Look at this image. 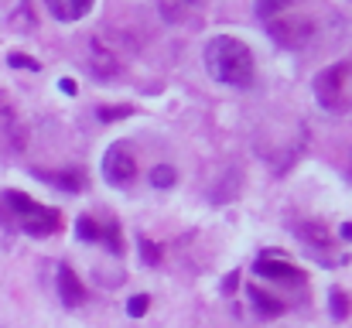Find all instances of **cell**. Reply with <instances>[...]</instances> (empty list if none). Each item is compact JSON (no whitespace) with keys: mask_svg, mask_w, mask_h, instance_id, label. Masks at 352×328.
<instances>
[{"mask_svg":"<svg viewBox=\"0 0 352 328\" xmlns=\"http://www.w3.org/2000/svg\"><path fill=\"white\" fill-rule=\"evenodd\" d=\"M206 72L212 83L230 89H250L256 79V62L246 41L233 34H216L206 45Z\"/></svg>","mask_w":352,"mask_h":328,"instance_id":"cell-1","label":"cell"},{"mask_svg":"<svg viewBox=\"0 0 352 328\" xmlns=\"http://www.w3.org/2000/svg\"><path fill=\"white\" fill-rule=\"evenodd\" d=\"M0 216L7 219L14 229H21V232H28L34 239H45V236L58 232V226H62V212L58 209L41 206V202H34V199H28L24 192H14V188L3 192Z\"/></svg>","mask_w":352,"mask_h":328,"instance_id":"cell-2","label":"cell"},{"mask_svg":"<svg viewBox=\"0 0 352 328\" xmlns=\"http://www.w3.org/2000/svg\"><path fill=\"white\" fill-rule=\"evenodd\" d=\"M315 100L329 113H352V58L336 62L315 76Z\"/></svg>","mask_w":352,"mask_h":328,"instance_id":"cell-3","label":"cell"},{"mask_svg":"<svg viewBox=\"0 0 352 328\" xmlns=\"http://www.w3.org/2000/svg\"><path fill=\"white\" fill-rule=\"evenodd\" d=\"M263 24H267V34L280 48H291V52L305 48L315 38V21L311 17H301V14H280V17H270Z\"/></svg>","mask_w":352,"mask_h":328,"instance_id":"cell-4","label":"cell"},{"mask_svg":"<svg viewBox=\"0 0 352 328\" xmlns=\"http://www.w3.org/2000/svg\"><path fill=\"white\" fill-rule=\"evenodd\" d=\"M103 178L113 188H130L137 182V157H133V151L123 140L107 147V154H103Z\"/></svg>","mask_w":352,"mask_h":328,"instance_id":"cell-5","label":"cell"},{"mask_svg":"<svg viewBox=\"0 0 352 328\" xmlns=\"http://www.w3.org/2000/svg\"><path fill=\"white\" fill-rule=\"evenodd\" d=\"M76 236L86 243H103L110 253H123V239H120V226L113 219H93V216H79L76 222Z\"/></svg>","mask_w":352,"mask_h":328,"instance_id":"cell-6","label":"cell"},{"mask_svg":"<svg viewBox=\"0 0 352 328\" xmlns=\"http://www.w3.org/2000/svg\"><path fill=\"white\" fill-rule=\"evenodd\" d=\"M256 274H260L263 281H284V284H301V281H305V274H301L291 260H280L277 253L260 256V260H256Z\"/></svg>","mask_w":352,"mask_h":328,"instance_id":"cell-7","label":"cell"},{"mask_svg":"<svg viewBox=\"0 0 352 328\" xmlns=\"http://www.w3.org/2000/svg\"><path fill=\"white\" fill-rule=\"evenodd\" d=\"M298 236L305 239V246L322 260V263H336L332 256H329V250H332V236H329V229H325V222H318V219H311V222H301L298 226Z\"/></svg>","mask_w":352,"mask_h":328,"instance_id":"cell-8","label":"cell"},{"mask_svg":"<svg viewBox=\"0 0 352 328\" xmlns=\"http://www.w3.org/2000/svg\"><path fill=\"white\" fill-rule=\"evenodd\" d=\"M58 298L65 308H82L86 305V287L72 267H58Z\"/></svg>","mask_w":352,"mask_h":328,"instance_id":"cell-9","label":"cell"},{"mask_svg":"<svg viewBox=\"0 0 352 328\" xmlns=\"http://www.w3.org/2000/svg\"><path fill=\"white\" fill-rule=\"evenodd\" d=\"M93 3H96V0H45L48 14H52L55 21H62V24L82 21V17L93 10Z\"/></svg>","mask_w":352,"mask_h":328,"instance_id":"cell-10","label":"cell"},{"mask_svg":"<svg viewBox=\"0 0 352 328\" xmlns=\"http://www.w3.org/2000/svg\"><path fill=\"white\" fill-rule=\"evenodd\" d=\"M34 178L52 182V185H58L62 192H72V195H76V192H82V185H86L79 171H62V175H55V171H38V168H34Z\"/></svg>","mask_w":352,"mask_h":328,"instance_id":"cell-11","label":"cell"},{"mask_svg":"<svg viewBox=\"0 0 352 328\" xmlns=\"http://www.w3.org/2000/svg\"><path fill=\"white\" fill-rule=\"evenodd\" d=\"M250 298H253L256 315H263V318H277V315H284V308H287L280 298H274V294H267V291H260V287H250Z\"/></svg>","mask_w":352,"mask_h":328,"instance_id":"cell-12","label":"cell"},{"mask_svg":"<svg viewBox=\"0 0 352 328\" xmlns=\"http://www.w3.org/2000/svg\"><path fill=\"white\" fill-rule=\"evenodd\" d=\"M298 0H256V17L260 21H270V17H280V14H291Z\"/></svg>","mask_w":352,"mask_h":328,"instance_id":"cell-13","label":"cell"},{"mask_svg":"<svg viewBox=\"0 0 352 328\" xmlns=\"http://www.w3.org/2000/svg\"><path fill=\"white\" fill-rule=\"evenodd\" d=\"M164 17L168 21H185V10L188 7H202V0H164Z\"/></svg>","mask_w":352,"mask_h":328,"instance_id":"cell-14","label":"cell"},{"mask_svg":"<svg viewBox=\"0 0 352 328\" xmlns=\"http://www.w3.org/2000/svg\"><path fill=\"white\" fill-rule=\"evenodd\" d=\"M332 318L336 322H342V318H349V311H352V305H349V294L346 291H339V287H332Z\"/></svg>","mask_w":352,"mask_h":328,"instance_id":"cell-15","label":"cell"},{"mask_svg":"<svg viewBox=\"0 0 352 328\" xmlns=\"http://www.w3.org/2000/svg\"><path fill=\"white\" fill-rule=\"evenodd\" d=\"M175 178H178V175H175L171 164H157V168L151 171V185H154V188H171Z\"/></svg>","mask_w":352,"mask_h":328,"instance_id":"cell-16","label":"cell"},{"mask_svg":"<svg viewBox=\"0 0 352 328\" xmlns=\"http://www.w3.org/2000/svg\"><path fill=\"white\" fill-rule=\"evenodd\" d=\"M147 308H151V298H147V294H133V298L126 301V315H130V318H144Z\"/></svg>","mask_w":352,"mask_h":328,"instance_id":"cell-17","label":"cell"},{"mask_svg":"<svg viewBox=\"0 0 352 328\" xmlns=\"http://www.w3.org/2000/svg\"><path fill=\"white\" fill-rule=\"evenodd\" d=\"M133 109L130 107H103V109H96V116L103 120V123H110V120H120V116H130Z\"/></svg>","mask_w":352,"mask_h":328,"instance_id":"cell-18","label":"cell"},{"mask_svg":"<svg viewBox=\"0 0 352 328\" xmlns=\"http://www.w3.org/2000/svg\"><path fill=\"white\" fill-rule=\"evenodd\" d=\"M140 253H144V263H157L161 260V250L154 243H147V239H140Z\"/></svg>","mask_w":352,"mask_h":328,"instance_id":"cell-19","label":"cell"},{"mask_svg":"<svg viewBox=\"0 0 352 328\" xmlns=\"http://www.w3.org/2000/svg\"><path fill=\"white\" fill-rule=\"evenodd\" d=\"M10 65H24V69H38L34 62H28V58H21V55H10Z\"/></svg>","mask_w":352,"mask_h":328,"instance_id":"cell-20","label":"cell"},{"mask_svg":"<svg viewBox=\"0 0 352 328\" xmlns=\"http://www.w3.org/2000/svg\"><path fill=\"white\" fill-rule=\"evenodd\" d=\"M62 93H72L76 96V83L72 79H62Z\"/></svg>","mask_w":352,"mask_h":328,"instance_id":"cell-21","label":"cell"},{"mask_svg":"<svg viewBox=\"0 0 352 328\" xmlns=\"http://www.w3.org/2000/svg\"><path fill=\"white\" fill-rule=\"evenodd\" d=\"M342 236H346V239H352V226H342Z\"/></svg>","mask_w":352,"mask_h":328,"instance_id":"cell-22","label":"cell"},{"mask_svg":"<svg viewBox=\"0 0 352 328\" xmlns=\"http://www.w3.org/2000/svg\"><path fill=\"white\" fill-rule=\"evenodd\" d=\"M346 175H349V182H352V161H349V168H346Z\"/></svg>","mask_w":352,"mask_h":328,"instance_id":"cell-23","label":"cell"}]
</instances>
